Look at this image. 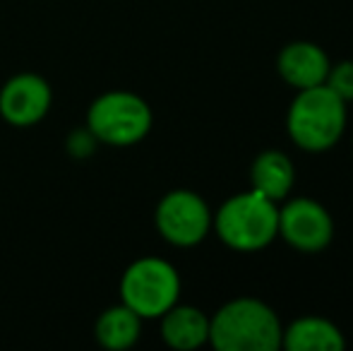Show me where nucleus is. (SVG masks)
Masks as SVG:
<instances>
[{"mask_svg":"<svg viewBox=\"0 0 353 351\" xmlns=\"http://www.w3.org/2000/svg\"><path fill=\"white\" fill-rule=\"evenodd\" d=\"M51 103V85L37 72H17L0 89V116L14 128H32L41 123Z\"/></svg>","mask_w":353,"mask_h":351,"instance_id":"obj_8","label":"nucleus"},{"mask_svg":"<svg viewBox=\"0 0 353 351\" xmlns=\"http://www.w3.org/2000/svg\"><path fill=\"white\" fill-rule=\"evenodd\" d=\"M283 328L257 299H233L210 318V344L216 351H276Z\"/></svg>","mask_w":353,"mask_h":351,"instance_id":"obj_1","label":"nucleus"},{"mask_svg":"<svg viewBox=\"0 0 353 351\" xmlns=\"http://www.w3.org/2000/svg\"><path fill=\"white\" fill-rule=\"evenodd\" d=\"M181 296V274L168 260L140 258L128 265L121 277V303L132 308L142 320L161 318Z\"/></svg>","mask_w":353,"mask_h":351,"instance_id":"obj_5","label":"nucleus"},{"mask_svg":"<svg viewBox=\"0 0 353 351\" xmlns=\"http://www.w3.org/2000/svg\"><path fill=\"white\" fill-rule=\"evenodd\" d=\"M154 224L163 241L178 248L202 243L212 229V212L205 197L192 190H171L159 200Z\"/></svg>","mask_w":353,"mask_h":351,"instance_id":"obj_6","label":"nucleus"},{"mask_svg":"<svg viewBox=\"0 0 353 351\" xmlns=\"http://www.w3.org/2000/svg\"><path fill=\"white\" fill-rule=\"evenodd\" d=\"M142 332V318L125 303H118L106 308L99 315L94 325V337L103 349L123 351L130 349L140 339Z\"/></svg>","mask_w":353,"mask_h":351,"instance_id":"obj_13","label":"nucleus"},{"mask_svg":"<svg viewBox=\"0 0 353 351\" xmlns=\"http://www.w3.org/2000/svg\"><path fill=\"white\" fill-rule=\"evenodd\" d=\"M212 226L228 248L255 253L279 236V202L257 190L238 192L219 207Z\"/></svg>","mask_w":353,"mask_h":351,"instance_id":"obj_2","label":"nucleus"},{"mask_svg":"<svg viewBox=\"0 0 353 351\" xmlns=\"http://www.w3.org/2000/svg\"><path fill=\"white\" fill-rule=\"evenodd\" d=\"M161 337L171 349L192 351L210 342V318L195 305H171L161 315Z\"/></svg>","mask_w":353,"mask_h":351,"instance_id":"obj_10","label":"nucleus"},{"mask_svg":"<svg viewBox=\"0 0 353 351\" xmlns=\"http://www.w3.org/2000/svg\"><path fill=\"white\" fill-rule=\"evenodd\" d=\"M152 108L140 94L113 89L103 92L87 108V130L97 142L111 147H130L152 130Z\"/></svg>","mask_w":353,"mask_h":351,"instance_id":"obj_4","label":"nucleus"},{"mask_svg":"<svg viewBox=\"0 0 353 351\" xmlns=\"http://www.w3.org/2000/svg\"><path fill=\"white\" fill-rule=\"evenodd\" d=\"M279 236L303 253H320L334 236V221L320 202L293 197L279 207Z\"/></svg>","mask_w":353,"mask_h":351,"instance_id":"obj_7","label":"nucleus"},{"mask_svg":"<svg viewBox=\"0 0 353 351\" xmlns=\"http://www.w3.org/2000/svg\"><path fill=\"white\" fill-rule=\"evenodd\" d=\"M279 75L296 89H307L325 85L330 72V58L317 43L310 41H291L281 48L276 58Z\"/></svg>","mask_w":353,"mask_h":351,"instance_id":"obj_9","label":"nucleus"},{"mask_svg":"<svg viewBox=\"0 0 353 351\" xmlns=\"http://www.w3.org/2000/svg\"><path fill=\"white\" fill-rule=\"evenodd\" d=\"M325 85L339 99H344L346 103L353 101V61H344L339 66L330 68Z\"/></svg>","mask_w":353,"mask_h":351,"instance_id":"obj_14","label":"nucleus"},{"mask_svg":"<svg viewBox=\"0 0 353 351\" xmlns=\"http://www.w3.org/2000/svg\"><path fill=\"white\" fill-rule=\"evenodd\" d=\"M288 137L305 152H325L346 130V101L327 85L298 89L286 116Z\"/></svg>","mask_w":353,"mask_h":351,"instance_id":"obj_3","label":"nucleus"},{"mask_svg":"<svg viewBox=\"0 0 353 351\" xmlns=\"http://www.w3.org/2000/svg\"><path fill=\"white\" fill-rule=\"evenodd\" d=\"M281 347L288 351H341L346 339L332 320L301 318L283 330Z\"/></svg>","mask_w":353,"mask_h":351,"instance_id":"obj_11","label":"nucleus"},{"mask_svg":"<svg viewBox=\"0 0 353 351\" xmlns=\"http://www.w3.org/2000/svg\"><path fill=\"white\" fill-rule=\"evenodd\" d=\"M293 181H296V169H293L291 159L279 150L262 152L252 161V169H250L252 190L270 197V200L274 202L286 200L293 188Z\"/></svg>","mask_w":353,"mask_h":351,"instance_id":"obj_12","label":"nucleus"}]
</instances>
